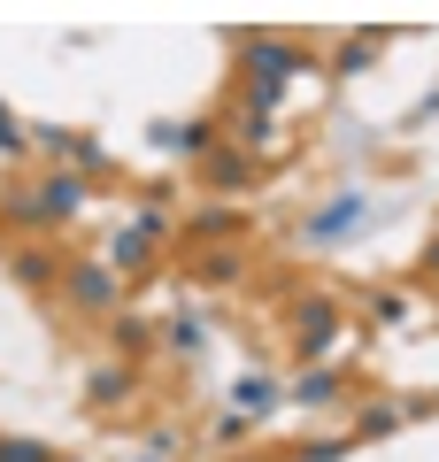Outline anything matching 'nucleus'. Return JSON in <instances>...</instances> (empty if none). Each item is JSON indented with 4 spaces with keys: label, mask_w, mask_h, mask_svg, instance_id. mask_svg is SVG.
Masks as SVG:
<instances>
[{
    "label": "nucleus",
    "mask_w": 439,
    "mask_h": 462,
    "mask_svg": "<svg viewBox=\"0 0 439 462\" xmlns=\"http://www.w3.org/2000/svg\"><path fill=\"white\" fill-rule=\"evenodd\" d=\"M370 54H378V39H355V47H347V54H340V78H355V69H362V62H370Z\"/></svg>",
    "instance_id": "16"
},
{
    "label": "nucleus",
    "mask_w": 439,
    "mask_h": 462,
    "mask_svg": "<svg viewBox=\"0 0 439 462\" xmlns=\"http://www.w3.org/2000/svg\"><path fill=\"white\" fill-rule=\"evenodd\" d=\"M16 278H23V285H47V278H62V263H54L47 247H23V254H16Z\"/></svg>",
    "instance_id": "12"
},
{
    "label": "nucleus",
    "mask_w": 439,
    "mask_h": 462,
    "mask_svg": "<svg viewBox=\"0 0 439 462\" xmlns=\"http://www.w3.org/2000/svg\"><path fill=\"white\" fill-rule=\"evenodd\" d=\"M16 147H23V124H16L8 108H0V154H16Z\"/></svg>",
    "instance_id": "17"
},
{
    "label": "nucleus",
    "mask_w": 439,
    "mask_h": 462,
    "mask_svg": "<svg viewBox=\"0 0 439 462\" xmlns=\"http://www.w3.org/2000/svg\"><path fill=\"white\" fill-rule=\"evenodd\" d=\"M78 208H85V178H78V170H70V178L54 170V178H39L32 193H16L8 216H16V224H70Z\"/></svg>",
    "instance_id": "1"
},
{
    "label": "nucleus",
    "mask_w": 439,
    "mask_h": 462,
    "mask_svg": "<svg viewBox=\"0 0 439 462\" xmlns=\"http://www.w3.org/2000/svg\"><path fill=\"white\" fill-rule=\"evenodd\" d=\"M285 401H301V409H324V401H340V370H301V378L285 385Z\"/></svg>",
    "instance_id": "7"
},
{
    "label": "nucleus",
    "mask_w": 439,
    "mask_h": 462,
    "mask_svg": "<svg viewBox=\"0 0 439 462\" xmlns=\"http://www.w3.org/2000/svg\"><path fill=\"white\" fill-rule=\"evenodd\" d=\"M332 331H340V309H332L324 293L293 309V339H301V355H324V346H332Z\"/></svg>",
    "instance_id": "5"
},
{
    "label": "nucleus",
    "mask_w": 439,
    "mask_h": 462,
    "mask_svg": "<svg viewBox=\"0 0 439 462\" xmlns=\"http://www.w3.org/2000/svg\"><path fill=\"white\" fill-rule=\"evenodd\" d=\"M39 139H47L54 154H70V162H78V178H93V170H100V147H93L85 132H39Z\"/></svg>",
    "instance_id": "9"
},
{
    "label": "nucleus",
    "mask_w": 439,
    "mask_h": 462,
    "mask_svg": "<svg viewBox=\"0 0 439 462\" xmlns=\"http://www.w3.org/2000/svg\"><path fill=\"white\" fill-rule=\"evenodd\" d=\"M270 401H277V385L262 378V370H255V378H239V385H231V416H262Z\"/></svg>",
    "instance_id": "10"
},
{
    "label": "nucleus",
    "mask_w": 439,
    "mask_h": 462,
    "mask_svg": "<svg viewBox=\"0 0 439 462\" xmlns=\"http://www.w3.org/2000/svg\"><path fill=\"white\" fill-rule=\"evenodd\" d=\"M163 147L170 154H209L216 147V124H209V116H193V124H163Z\"/></svg>",
    "instance_id": "8"
},
{
    "label": "nucleus",
    "mask_w": 439,
    "mask_h": 462,
    "mask_svg": "<svg viewBox=\"0 0 439 462\" xmlns=\"http://www.w3.org/2000/svg\"><path fill=\"white\" fill-rule=\"evenodd\" d=\"M201 339H209L201 316H170V346H178V355H201Z\"/></svg>",
    "instance_id": "14"
},
{
    "label": "nucleus",
    "mask_w": 439,
    "mask_h": 462,
    "mask_svg": "<svg viewBox=\"0 0 439 462\" xmlns=\"http://www.w3.org/2000/svg\"><path fill=\"white\" fill-rule=\"evenodd\" d=\"M163 231H170V216H163V208H139V216H131V231H116L108 270H116V278H124V270H146V247H154Z\"/></svg>",
    "instance_id": "4"
},
{
    "label": "nucleus",
    "mask_w": 439,
    "mask_h": 462,
    "mask_svg": "<svg viewBox=\"0 0 439 462\" xmlns=\"http://www.w3.org/2000/svg\"><path fill=\"white\" fill-rule=\"evenodd\" d=\"M116 293H124V278H116L108 263H62V300H70V309L108 316V309H116Z\"/></svg>",
    "instance_id": "3"
},
{
    "label": "nucleus",
    "mask_w": 439,
    "mask_h": 462,
    "mask_svg": "<svg viewBox=\"0 0 439 462\" xmlns=\"http://www.w3.org/2000/svg\"><path fill=\"white\" fill-rule=\"evenodd\" d=\"M362 216H370V200H362V193H340V200H324V208L309 216V239H340V231H355Z\"/></svg>",
    "instance_id": "6"
},
{
    "label": "nucleus",
    "mask_w": 439,
    "mask_h": 462,
    "mask_svg": "<svg viewBox=\"0 0 439 462\" xmlns=\"http://www.w3.org/2000/svg\"><path fill=\"white\" fill-rule=\"evenodd\" d=\"M131 385H139L131 370H93V409H124V401H131Z\"/></svg>",
    "instance_id": "11"
},
{
    "label": "nucleus",
    "mask_w": 439,
    "mask_h": 462,
    "mask_svg": "<svg viewBox=\"0 0 439 462\" xmlns=\"http://www.w3.org/2000/svg\"><path fill=\"white\" fill-rule=\"evenodd\" d=\"M209 178H216V185H239V178H247V154H216Z\"/></svg>",
    "instance_id": "15"
},
{
    "label": "nucleus",
    "mask_w": 439,
    "mask_h": 462,
    "mask_svg": "<svg viewBox=\"0 0 439 462\" xmlns=\"http://www.w3.org/2000/svg\"><path fill=\"white\" fill-rule=\"evenodd\" d=\"M0 462H70V455H54L39 439H0Z\"/></svg>",
    "instance_id": "13"
},
{
    "label": "nucleus",
    "mask_w": 439,
    "mask_h": 462,
    "mask_svg": "<svg viewBox=\"0 0 439 462\" xmlns=\"http://www.w3.org/2000/svg\"><path fill=\"white\" fill-rule=\"evenodd\" d=\"M247 69H255V85H247V93H255V108H277V85L285 78H301V54L293 47H277V39H247Z\"/></svg>",
    "instance_id": "2"
}]
</instances>
